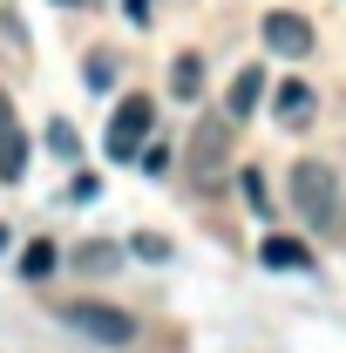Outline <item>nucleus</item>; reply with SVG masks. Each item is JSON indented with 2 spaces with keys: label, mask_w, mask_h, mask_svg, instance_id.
Wrapping results in <instances>:
<instances>
[{
  "label": "nucleus",
  "mask_w": 346,
  "mask_h": 353,
  "mask_svg": "<svg viewBox=\"0 0 346 353\" xmlns=\"http://www.w3.org/2000/svg\"><path fill=\"white\" fill-rule=\"evenodd\" d=\"M21 272H28V279H48V272H54V245H28V252H21Z\"/></svg>",
  "instance_id": "nucleus-11"
},
{
  "label": "nucleus",
  "mask_w": 346,
  "mask_h": 353,
  "mask_svg": "<svg viewBox=\"0 0 346 353\" xmlns=\"http://www.w3.org/2000/svg\"><path fill=\"white\" fill-rule=\"evenodd\" d=\"M170 88L183 95V102H197V95H204V61H197V54H183V61L170 68Z\"/></svg>",
  "instance_id": "nucleus-9"
},
{
  "label": "nucleus",
  "mask_w": 346,
  "mask_h": 353,
  "mask_svg": "<svg viewBox=\"0 0 346 353\" xmlns=\"http://www.w3.org/2000/svg\"><path fill=\"white\" fill-rule=\"evenodd\" d=\"M258 102H265V68H238V75H231V95H224V116L245 123Z\"/></svg>",
  "instance_id": "nucleus-5"
},
{
  "label": "nucleus",
  "mask_w": 346,
  "mask_h": 353,
  "mask_svg": "<svg viewBox=\"0 0 346 353\" xmlns=\"http://www.w3.org/2000/svg\"><path fill=\"white\" fill-rule=\"evenodd\" d=\"M245 204H252V211H272V204H265V183H258V170H245Z\"/></svg>",
  "instance_id": "nucleus-17"
},
{
  "label": "nucleus",
  "mask_w": 346,
  "mask_h": 353,
  "mask_svg": "<svg viewBox=\"0 0 346 353\" xmlns=\"http://www.w3.org/2000/svg\"><path fill=\"white\" fill-rule=\"evenodd\" d=\"M258 259L272 265V272H305V265H312V252H305L299 238H285V231H272V238L258 245Z\"/></svg>",
  "instance_id": "nucleus-6"
},
{
  "label": "nucleus",
  "mask_w": 346,
  "mask_h": 353,
  "mask_svg": "<svg viewBox=\"0 0 346 353\" xmlns=\"http://www.w3.org/2000/svg\"><path fill=\"white\" fill-rule=\"evenodd\" d=\"M88 197H102V183H95V176H75V183H68V204H88Z\"/></svg>",
  "instance_id": "nucleus-14"
},
{
  "label": "nucleus",
  "mask_w": 346,
  "mask_h": 353,
  "mask_svg": "<svg viewBox=\"0 0 346 353\" xmlns=\"http://www.w3.org/2000/svg\"><path fill=\"white\" fill-rule=\"evenodd\" d=\"M292 204H299L305 224H333L340 218V176L326 170L319 157H305L299 170H292Z\"/></svg>",
  "instance_id": "nucleus-1"
},
{
  "label": "nucleus",
  "mask_w": 346,
  "mask_h": 353,
  "mask_svg": "<svg viewBox=\"0 0 346 353\" xmlns=\"http://www.w3.org/2000/svg\"><path fill=\"white\" fill-rule=\"evenodd\" d=\"M123 14L130 21H150V0H123Z\"/></svg>",
  "instance_id": "nucleus-18"
},
{
  "label": "nucleus",
  "mask_w": 346,
  "mask_h": 353,
  "mask_svg": "<svg viewBox=\"0 0 346 353\" xmlns=\"http://www.w3.org/2000/svg\"><path fill=\"white\" fill-rule=\"evenodd\" d=\"M224 130H231V116H224V123H204V130H197V170H211L217 157H224Z\"/></svg>",
  "instance_id": "nucleus-10"
},
{
  "label": "nucleus",
  "mask_w": 346,
  "mask_h": 353,
  "mask_svg": "<svg viewBox=\"0 0 346 353\" xmlns=\"http://www.w3.org/2000/svg\"><path fill=\"white\" fill-rule=\"evenodd\" d=\"M75 265H82V272H109L116 252H109V245H95V252H75Z\"/></svg>",
  "instance_id": "nucleus-12"
},
{
  "label": "nucleus",
  "mask_w": 346,
  "mask_h": 353,
  "mask_svg": "<svg viewBox=\"0 0 346 353\" xmlns=\"http://www.w3.org/2000/svg\"><path fill=\"white\" fill-rule=\"evenodd\" d=\"M150 123H156L150 95H123V102H116V116H109V136H102L109 163H136V150L150 143Z\"/></svg>",
  "instance_id": "nucleus-2"
},
{
  "label": "nucleus",
  "mask_w": 346,
  "mask_h": 353,
  "mask_svg": "<svg viewBox=\"0 0 346 353\" xmlns=\"http://www.w3.org/2000/svg\"><path fill=\"white\" fill-rule=\"evenodd\" d=\"M48 150H61V157H75V130H68V123H54V130H48Z\"/></svg>",
  "instance_id": "nucleus-16"
},
{
  "label": "nucleus",
  "mask_w": 346,
  "mask_h": 353,
  "mask_svg": "<svg viewBox=\"0 0 346 353\" xmlns=\"http://www.w3.org/2000/svg\"><path fill=\"white\" fill-rule=\"evenodd\" d=\"M68 326H82L88 340H102V347H130L136 340V319L123 306H102V299H75V306H61Z\"/></svg>",
  "instance_id": "nucleus-3"
},
{
  "label": "nucleus",
  "mask_w": 346,
  "mask_h": 353,
  "mask_svg": "<svg viewBox=\"0 0 346 353\" xmlns=\"http://www.w3.org/2000/svg\"><path fill=\"white\" fill-rule=\"evenodd\" d=\"M0 252H7V224H0Z\"/></svg>",
  "instance_id": "nucleus-19"
},
{
  "label": "nucleus",
  "mask_w": 346,
  "mask_h": 353,
  "mask_svg": "<svg viewBox=\"0 0 346 353\" xmlns=\"http://www.w3.org/2000/svg\"><path fill=\"white\" fill-rule=\"evenodd\" d=\"M143 170H170V143H143Z\"/></svg>",
  "instance_id": "nucleus-15"
},
{
  "label": "nucleus",
  "mask_w": 346,
  "mask_h": 353,
  "mask_svg": "<svg viewBox=\"0 0 346 353\" xmlns=\"http://www.w3.org/2000/svg\"><path fill=\"white\" fill-rule=\"evenodd\" d=\"M136 252H143V259H150V265H163V259H170V245H163L156 231H143V238H136Z\"/></svg>",
  "instance_id": "nucleus-13"
},
{
  "label": "nucleus",
  "mask_w": 346,
  "mask_h": 353,
  "mask_svg": "<svg viewBox=\"0 0 346 353\" xmlns=\"http://www.w3.org/2000/svg\"><path fill=\"white\" fill-rule=\"evenodd\" d=\"M265 48L285 54V61H305V54H312V28H305V14H265Z\"/></svg>",
  "instance_id": "nucleus-4"
},
{
  "label": "nucleus",
  "mask_w": 346,
  "mask_h": 353,
  "mask_svg": "<svg viewBox=\"0 0 346 353\" xmlns=\"http://www.w3.org/2000/svg\"><path fill=\"white\" fill-rule=\"evenodd\" d=\"M272 109H278L285 130H299L305 116H312V82H278V102H272Z\"/></svg>",
  "instance_id": "nucleus-7"
},
{
  "label": "nucleus",
  "mask_w": 346,
  "mask_h": 353,
  "mask_svg": "<svg viewBox=\"0 0 346 353\" xmlns=\"http://www.w3.org/2000/svg\"><path fill=\"white\" fill-rule=\"evenodd\" d=\"M0 123H7V102H0Z\"/></svg>",
  "instance_id": "nucleus-20"
},
{
  "label": "nucleus",
  "mask_w": 346,
  "mask_h": 353,
  "mask_svg": "<svg viewBox=\"0 0 346 353\" xmlns=\"http://www.w3.org/2000/svg\"><path fill=\"white\" fill-rule=\"evenodd\" d=\"M21 170H28V136L14 130V123H0V176L14 183Z\"/></svg>",
  "instance_id": "nucleus-8"
}]
</instances>
